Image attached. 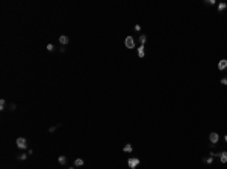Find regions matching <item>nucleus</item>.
Instances as JSON below:
<instances>
[{"instance_id":"19","label":"nucleus","mask_w":227,"mask_h":169,"mask_svg":"<svg viewBox=\"0 0 227 169\" xmlns=\"http://www.w3.org/2000/svg\"><path fill=\"white\" fill-rule=\"evenodd\" d=\"M221 85L227 86V79H226V77H224V79H221Z\"/></svg>"},{"instance_id":"5","label":"nucleus","mask_w":227,"mask_h":169,"mask_svg":"<svg viewBox=\"0 0 227 169\" xmlns=\"http://www.w3.org/2000/svg\"><path fill=\"white\" fill-rule=\"evenodd\" d=\"M226 68H227V59H221L220 62H218V69L223 71V69H226Z\"/></svg>"},{"instance_id":"7","label":"nucleus","mask_w":227,"mask_h":169,"mask_svg":"<svg viewBox=\"0 0 227 169\" xmlns=\"http://www.w3.org/2000/svg\"><path fill=\"white\" fill-rule=\"evenodd\" d=\"M138 56L139 57H144L145 56V47L144 45H139L138 47Z\"/></svg>"},{"instance_id":"9","label":"nucleus","mask_w":227,"mask_h":169,"mask_svg":"<svg viewBox=\"0 0 227 169\" xmlns=\"http://www.w3.org/2000/svg\"><path fill=\"white\" fill-rule=\"evenodd\" d=\"M132 149H133V146L130 145V144H127V145L123 146V151H124V153H132Z\"/></svg>"},{"instance_id":"11","label":"nucleus","mask_w":227,"mask_h":169,"mask_svg":"<svg viewBox=\"0 0 227 169\" xmlns=\"http://www.w3.org/2000/svg\"><path fill=\"white\" fill-rule=\"evenodd\" d=\"M83 165H85V162L82 158H76L74 160V166H83Z\"/></svg>"},{"instance_id":"2","label":"nucleus","mask_w":227,"mask_h":169,"mask_svg":"<svg viewBox=\"0 0 227 169\" xmlns=\"http://www.w3.org/2000/svg\"><path fill=\"white\" fill-rule=\"evenodd\" d=\"M209 140H211L212 145H216L218 140H220V135H218V133H215V131H212L211 135H209Z\"/></svg>"},{"instance_id":"17","label":"nucleus","mask_w":227,"mask_h":169,"mask_svg":"<svg viewBox=\"0 0 227 169\" xmlns=\"http://www.w3.org/2000/svg\"><path fill=\"white\" fill-rule=\"evenodd\" d=\"M17 158H18V160H26V158H27V154H20Z\"/></svg>"},{"instance_id":"16","label":"nucleus","mask_w":227,"mask_h":169,"mask_svg":"<svg viewBox=\"0 0 227 169\" xmlns=\"http://www.w3.org/2000/svg\"><path fill=\"white\" fill-rule=\"evenodd\" d=\"M46 48H47V51H53L55 50V45H53V44H47Z\"/></svg>"},{"instance_id":"12","label":"nucleus","mask_w":227,"mask_h":169,"mask_svg":"<svg viewBox=\"0 0 227 169\" xmlns=\"http://www.w3.org/2000/svg\"><path fill=\"white\" fill-rule=\"evenodd\" d=\"M139 42H141V45H144V44L147 42V36H145V35H139Z\"/></svg>"},{"instance_id":"14","label":"nucleus","mask_w":227,"mask_h":169,"mask_svg":"<svg viewBox=\"0 0 227 169\" xmlns=\"http://www.w3.org/2000/svg\"><path fill=\"white\" fill-rule=\"evenodd\" d=\"M226 8H227V5H226L224 2H221L220 5H218V11H220V12H221V11H224V9H226Z\"/></svg>"},{"instance_id":"18","label":"nucleus","mask_w":227,"mask_h":169,"mask_svg":"<svg viewBox=\"0 0 227 169\" xmlns=\"http://www.w3.org/2000/svg\"><path fill=\"white\" fill-rule=\"evenodd\" d=\"M206 5H215V0H206Z\"/></svg>"},{"instance_id":"20","label":"nucleus","mask_w":227,"mask_h":169,"mask_svg":"<svg viewBox=\"0 0 227 169\" xmlns=\"http://www.w3.org/2000/svg\"><path fill=\"white\" fill-rule=\"evenodd\" d=\"M56 128H58V127H50V128H49V133H53Z\"/></svg>"},{"instance_id":"13","label":"nucleus","mask_w":227,"mask_h":169,"mask_svg":"<svg viewBox=\"0 0 227 169\" xmlns=\"http://www.w3.org/2000/svg\"><path fill=\"white\" fill-rule=\"evenodd\" d=\"M5 107H6V100L2 98L0 100V110H5Z\"/></svg>"},{"instance_id":"21","label":"nucleus","mask_w":227,"mask_h":169,"mask_svg":"<svg viewBox=\"0 0 227 169\" xmlns=\"http://www.w3.org/2000/svg\"><path fill=\"white\" fill-rule=\"evenodd\" d=\"M135 30H136V32H139V30H141V26L136 24V26H135Z\"/></svg>"},{"instance_id":"1","label":"nucleus","mask_w":227,"mask_h":169,"mask_svg":"<svg viewBox=\"0 0 227 169\" xmlns=\"http://www.w3.org/2000/svg\"><path fill=\"white\" fill-rule=\"evenodd\" d=\"M127 165H129L130 169H135V168L139 165V158H138V157H130V158L127 160Z\"/></svg>"},{"instance_id":"23","label":"nucleus","mask_w":227,"mask_h":169,"mask_svg":"<svg viewBox=\"0 0 227 169\" xmlns=\"http://www.w3.org/2000/svg\"><path fill=\"white\" fill-rule=\"evenodd\" d=\"M70 169H73V168H70Z\"/></svg>"},{"instance_id":"4","label":"nucleus","mask_w":227,"mask_h":169,"mask_svg":"<svg viewBox=\"0 0 227 169\" xmlns=\"http://www.w3.org/2000/svg\"><path fill=\"white\" fill-rule=\"evenodd\" d=\"M124 44H126V47L127 48H135V39H133V36H126V41H124Z\"/></svg>"},{"instance_id":"22","label":"nucleus","mask_w":227,"mask_h":169,"mask_svg":"<svg viewBox=\"0 0 227 169\" xmlns=\"http://www.w3.org/2000/svg\"><path fill=\"white\" fill-rule=\"evenodd\" d=\"M224 140H226V142H227V135H226V136H224Z\"/></svg>"},{"instance_id":"6","label":"nucleus","mask_w":227,"mask_h":169,"mask_svg":"<svg viewBox=\"0 0 227 169\" xmlns=\"http://www.w3.org/2000/svg\"><path fill=\"white\" fill-rule=\"evenodd\" d=\"M59 42L62 44V45H67V44L70 42V38L67 36V35H61V36H59Z\"/></svg>"},{"instance_id":"15","label":"nucleus","mask_w":227,"mask_h":169,"mask_svg":"<svg viewBox=\"0 0 227 169\" xmlns=\"http://www.w3.org/2000/svg\"><path fill=\"white\" fill-rule=\"evenodd\" d=\"M214 162V157L211 156V157H207V158H204V163H207V165H211Z\"/></svg>"},{"instance_id":"8","label":"nucleus","mask_w":227,"mask_h":169,"mask_svg":"<svg viewBox=\"0 0 227 169\" xmlns=\"http://www.w3.org/2000/svg\"><path fill=\"white\" fill-rule=\"evenodd\" d=\"M220 160H221V163H227V151H223L220 154Z\"/></svg>"},{"instance_id":"10","label":"nucleus","mask_w":227,"mask_h":169,"mask_svg":"<svg viewBox=\"0 0 227 169\" xmlns=\"http://www.w3.org/2000/svg\"><path fill=\"white\" fill-rule=\"evenodd\" d=\"M58 162H59V165H65L67 163V157L65 156H59L58 157Z\"/></svg>"},{"instance_id":"3","label":"nucleus","mask_w":227,"mask_h":169,"mask_svg":"<svg viewBox=\"0 0 227 169\" xmlns=\"http://www.w3.org/2000/svg\"><path fill=\"white\" fill-rule=\"evenodd\" d=\"M17 146H18L20 149L27 148V140H26V137H18L17 139Z\"/></svg>"}]
</instances>
